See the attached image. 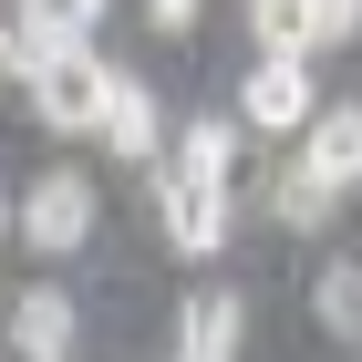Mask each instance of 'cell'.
I'll use <instances>...</instances> for the list:
<instances>
[{"mask_svg": "<svg viewBox=\"0 0 362 362\" xmlns=\"http://www.w3.org/2000/svg\"><path fill=\"white\" fill-rule=\"evenodd\" d=\"M0 228H11V197H0Z\"/></svg>", "mask_w": 362, "mask_h": 362, "instance_id": "2e32d148", "label": "cell"}, {"mask_svg": "<svg viewBox=\"0 0 362 362\" xmlns=\"http://www.w3.org/2000/svg\"><path fill=\"white\" fill-rule=\"evenodd\" d=\"M145 21H156V31H187V21H197V0H145Z\"/></svg>", "mask_w": 362, "mask_h": 362, "instance_id": "5bb4252c", "label": "cell"}, {"mask_svg": "<svg viewBox=\"0 0 362 362\" xmlns=\"http://www.w3.org/2000/svg\"><path fill=\"white\" fill-rule=\"evenodd\" d=\"M269 207H279V218H290V228H321V218H332V187H310V176L290 166V176H279V187H269Z\"/></svg>", "mask_w": 362, "mask_h": 362, "instance_id": "7c38bea8", "label": "cell"}, {"mask_svg": "<svg viewBox=\"0 0 362 362\" xmlns=\"http://www.w3.org/2000/svg\"><path fill=\"white\" fill-rule=\"evenodd\" d=\"M238 332H249L238 290H197V300L176 310V362H238Z\"/></svg>", "mask_w": 362, "mask_h": 362, "instance_id": "ba28073f", "label": "cell"}, {"mask_svg": "<svg viewBox=\"0 0 362 362\" xmlns=\"http://www.w3.org/2000/svg\"><path fill=\"white\" fill-rule=\"evenodd\" d=\"M176 176H207V187H228V176H238V124H228V114H197L187 135H176Z\"/></svg>", "mask_w": 362, "mask_h": 362, "instance_id": "9c48e42d", "label": "cell"}, {"mask_svg": "<svg viewBox=\"0 0 362 362\" xmlns=\"http://www.w3.org/2000/svg\"><path fill=\"white\" fill-rule=\"evenodd\" d=\"M249 21H259V52H310L300 0H249Z\"/></svg>", "mask_w": 362, "mask_h": 362, "instance_id": "8fae6325", "label": "cell"}, {"mask_svg": "<svg viewBox=\"0 0 362 362\" xmlns=\"http://www.w3.org/2000/svg\"><path fill=\"white\" fill-rule=\"evenodd\" d=\"M238 114H249L259 135H300L310 114H321L310 52H259V62H249V83H238Z\"/></svg>", "mask_w": 362, "mask_h": 362, "instance_id": "7a4b0ae2", "label": "cell"}, {"mask_svg": "<svg viewBox=\"0 0 362 362\" xmlns=\"http://www.w3.org/2000/svg\"><path fill=\"white\" fill-rule=\"evenodd\" d=\"M21 238H31L42 259L83 249V238H93V176H73V166L31 176V187H21Z\"/></svg>", "mask_w": 362, "mask_h": 362, "instance_id": "3957f363", "label": "cell"}, {"mask_svg": "<svg viewBox=\"0 0 362 362\" xmlns=\"http://www.w3.org/2000/svg\"><path fill=\"white\" fill-rule=\"evenodd\" d=\"M104 73H114V62H93V42L31 62V73H21V83H31V114H42L52 135H93V114H104Z\"/></svg>", "mask_w": 362, "mask_h": 362, "instance_id": "6da1fadb", "label": "cell"}, {"mask_svg": "<svg viewBox=\"0 0 362 362\" xmlns=\"http://www.w3.org/2000/svg\"><path fill=\"white\" fill-rule=\"evenodd\" d=\"M156 218H166L176 259H218L228 249V187H207V176H156Z\"/></svg>", "mask_w": 362, "mask_h": 362, "instance_id": "277c9868", "label": "cell"}, {"mask_svg": "<svg viewBox=\"0 0 362 362\" xmlns=\"http://www.w3.org/2000/svg\"><path fill=\"white\" fill-rule=\"evenodd\" d=\"M93 135H104L114 156H124V166H145V156L166 145V114H156V93H145V73H124V62L104 73V114H93Z\"/></svg>", "mask_w": 362, "mask_h": 362, "instance_id": "5b68a950", "label": "cell"}, {"mask_svg": "<svg viewBox=\"0 0 362 362\" xmlns=\"http://www.w3.org/2000/svg\"><path fill=\"white\" fill-rule=\"evenodd\" d=\"M310 310H321V332H332V341H362V259H352V249L310 279Z\"/></svg>", "mask_w": 362, "mask_h": 362, "instance_id": "30bf717a", "label": "cell"}, {"mask_svg": "<svg viewBox=\"0 0 362 362\" xmlns=\"http://www.w3.org/2000/svg\"><path fill=\"white\" fill-rule=\"evenodd\" d=\"M300 21H310V52H321V42H352V31H362V0H300Z\"/></svg>", "mask_w": 362, "mask_h": 362, "instance_id": "4fadbf2b", "label": "cell"}, {"mask_svg": "<svg viewBox=\"0 0 362 362\" xmlns=\"http://www.w3.org/2000/svg\"><path fill=\"white\" fill-rule=\"evenodd\" d=\"M300 176H310V187H362V104H321V114H310V124H300Z\"/></svg>", "mask_w": 362, "mask_h": 362, "instance_id": "8992f818", "label": "cell"}, {"mask_svg": "<svg viewBox=\"0 0 362 362\" xmlns=\"http://www.w3.org/2000/svg\"><path fill=\"white\" fill-rule=\"evenodd\" d=\"M0 83H11V31H0Z\"/></svg>", "mask_w": 362, "mask_h": 362, "instance_id": "9a60e30c", "label": "cell"}, {"mask_svg": "<svg viewBox=\"0 0 362 362\" xmlns=\"http://www.w3.org/2000/svg\"><path fill=\"white\" fill-rule=\"evenodd\" d=\"M73 332H83V310H73V290H52V279L11 300V352H21V362H62Z\"/></svg>", "mask_w": 362, "mask_h": 362, "instance_id": "52a82bcc", "label": "cell"}]
</instances>
